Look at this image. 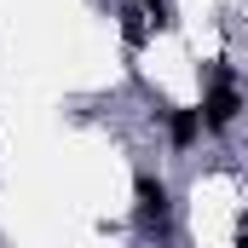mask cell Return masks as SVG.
<instances>
[{"mask_svg":"<svg viewBox=\"0 0 248 248\" xmlns=\"http://www.w3.org/2000/svg\"><path fill=\"white\" fill-rule=\"evenodd\" d=\"M243 110V93L231 87V75H214L208 81V98H202V133H225Z\"/></svg>","mask_w":248,"mask_h":248,"instance_id":"2","label":"cell"},{"mask_svg":"<svg viewBox=\"0 0 248 248\" xmlns=\"http://www.w3.org/2000/svg\"><path fill=\"white\" fill-rule=\"evenodd\" d=\"M162 116H168V139H173V150H185V144L202 139V110H179V104H168Z\"/></svg>","mask_w":248,"mask_h":248,"instance_id":"3","label":"cell"},{"mask_svg":"<svg viewBox=\"0 0 248 248\" xmlns=\"http://www.w3.org/2000/svg\"><path fill=\"white\" fill-rule=\"evenodd\" d=\"M133 219L144 231H168L173 225V196H168V185L156 173H139L133 179Z\"/></svg>","mask_w":248,"mask_h":248,"instance_id":"1","label":"cell"},{"mask_svg":"<svg viewBox=\"0 0 248 248\" xmlns=\"http://www.w3.org/2000/svg\"><path fill=\"white\" fill-rule=\"evenodd\" d=\"M139 6H144V12H150L156 23H173V12H168V0H139Z\"/></svg>","mask_w":248,"mask_h":248,"instance_id":"4","label":"cell"}]
</instances>
